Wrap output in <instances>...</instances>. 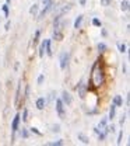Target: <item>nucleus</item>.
Wrapping results in <instances>:
<instances>
[{"instance_id":"obj_1","label":"nucleus","mask_w":130,"mask_h":146,"mask_svg":"<svg viewBox=\"0 0 130 146\" xmlns=\"http://www.w3.org/2000/svg\"><path fill=\"white\" fill-rule=\"evenodd\" d=\"M108 83V73H106V65H105V58L102 55H98L91 65L90 76L87 80V87L88 93H98L101 91Z\"/></svg>"},{"instance_id":"obj_2","label":"nucleus","mask_w":130,"mask_h":146,"mask_svg":"<svg viewBox=\"0 0 130 146\" xmlns=\"http://www.w3.org/2000/svg\"><path fill=\"white\" fill-rule=\"evenodd\" d=\"M20 125H21V118H20V111H17L11 119V124H10V128H11V136H10V143L14 145L16 143V139H17V131H18Z\"/></svg>"},{"instance_id":"obj_3","label":"nucleus","mask_w":130,"mask_h":146,"mask_svg":"<svg viewBox=\"0 0 130 146\" xmlns=\"http://www.w3.org/2000/svg\"><path fill=\"white\" fill-rule=\"evenodd\" d=\"M70 62H72V52L70 51H63L59 55V68L60 70H69L70 68Z\"/></svg>"},{"instance_id":"obj_4","label":"nucleus","mask_w":130,"mask_h":146,"mask_svg":"<svg viewBox=\"0 0 130 146\" xmlns=\"http://www.w3.org/2000/svg\"><path fill=\"white\" fill-rule=\"evenodd\" d=\"M74 89L77 91V94H78V97L84 101L87 98V96H88V87H87V82H85L84 77H81L78 80V83H77V86H76Z\"/></svg>"},{"instance_id":"obj_5","label":"nucleus","mask_w":130,"mask_h":146,"mask_svg":"<svg viewBox=\"0 0 130 146\" xmlns=\"http://www.w3.org/2000/svg\"><path fill=\"white\" fill-rule=\"evenodd\" d=\"M53 106H55V111H56V114H57V117H59L62 121L66 119V106L63 104V101L60 100V97H56Z\"/></svg>"},{"instance_id":"obj_6","label":"nucleus","mask_w":130,"mask_h":146,"mask_svg":"<svg viewBox=\"0 0 130 146\" xmlns=\"http://www.w3.org/2000/svg\"><path fill=\"white\" fill-rule=\"evenodd\" d=\"M21 93H22V80L20 79L16 87V96H14V107L17 110H21L22 104H21Z\"/></svg>"},{"instance_id":"obj_7","label":"nucleus","mask_w":130,"mask_h":146,"mask_svg":"<svg viewBox=\"0 0 130 146\" xmlns=\"http://www.w3.org/2000/svg\"><path fill=\"white\" fill-rule=\"evenodd\" d=\"M60 100L63 101V104L66 106V107H70L72 104H73V96H72V93L67 90H63L60 93Z\"/></svg>"},{"instance_id":"obj_8","label":"nucleus","mask_w":130,"mask_h":146,"mask_svg":"<svg viewBox=\"0 0 130 146\" xmlns=\"http://www.w3.org/2000/svg\"><path fill=\"white\" fill-rule=\"evenodd\" d=\"M30 96H31V84H30V83H25V84H24V90L21 93V104H22V106H24L25 101L30 98Z\"/></svg>"},{"instance_id":"obj_9","label":"nucleus","mask_w":130,"mask_h":146,"mask_svg":"<svg viewBox=\"0 0 130 146\" xmlns=\"http://www.w3.org/2000/svg\"><path fill=\"white\" fill-rule=\"evenodd\" d=\"M43 44H45V56H48V58H52V56H53V49H52V39H51V38H45V39H43Z\"/></svg>"},{"instance_id":"obj_10","label":"nucleus","mask_w":130,"mask_h":146,"mask_svg":"<svg viewBox=\"0 0 130 146\" xmlns=\"http://www.w3.org/2000/svg\"><path fill=\"white\" fill-rule=\"evenodd\" d=\"M108 49H109V48H108V45H106L105 42H102V41H101V42H98V44L95 45V51H97V54L98 55L105 56V55L108 54Z\"/></svg>"},{"instance_id":"obj_11","label":"nucleus","mask_w":130,"mask_h":146,"mask_svg":"<svg viewBox=\"0 0 130 146\" xmlns=\"http://www.w3.org/2000/svg\"><path fill=\"white\" fill-rule=\"evenodd\" d=\"M17 136H20V138H21V139H24V141L30 139V136H31L30 129H28L27 127H21V125H20L18 131H17Z\"/></svg>"},{"instance_id":"obj_12","label":"nucleus","mask_w":130,"mask_h":146,"mask_svg":"<svg viewBox=\"0 0 130 146\" xmlns=\"http://www.w3.org/2000/svg\"><path fill=\"white\" fill-rule=\"evenodd\" d=\"M35 107H37L38 111H43V110L48 107V106H46V98H45L43 96L38 97L37 100H35Z\"/></svg>"},{"instance_id":"obj_13","label":"nucleus","mask_w":130,"mask_h":146,"mask_svg":"<svg viewBox=\"0 0 130 146\" xmlns=\"http://www.w3.org/2000/svg\"><path fill=\"white\" fill-rule=\"evenodd\" d=\"M21 108H22L21 111H20L21 124H27V122H28V119H30V118H28V117H30V111H28V108H27V107H24V106H22Z\"/></svg>"},{"instance_id":"obj_14","label":"nucleus","mask_w":130,"mask_h":146,"mask_svg":"<svg viewBox=\"0 0 130 146\" xmlns=\"http://www.w3.org/2000/svg\"><path fill=\"white\" fill-rule=\"evenodd\" d=\"M83 21H84V14H78V16L74 18V21H73V28H74L76 31L81 30V27H83Z\"/></svg>"},{"instance_id":"obj_15","label":"nucleus","mask_w":130,"mask_h":146,"mask_svg":"<svg viewBox=\"0 0 130 146\" xmlns=\"http://www.w3.org/2000/svg\"><path fill=\"white\" fill-rule=\"evenodd\" d=\"M39 10H41V6H39V3L38 1H35L31 7H30V10H28V13H30V16L34 18H37L38 13H39Z\"/></svg>"},{"instance_id":"obj_16","label":"nucleus","mask_w":130,"mask_h":146,"mask_svg":"<svg viewBox=\"0 0 130 146\" xmlns=\"http://www.w3.org/2000/svg\"><path fill=\"white\" fill-rule=\"evenodd\" d=\"M41 35H42V30H41V28H38V30L34 31L32 39H31V42H32L34 46H38V44H39V41H41Z\"/></svg>"},{"instance_id":"obj_17","label":"nucleus","mask_w":130,"mask_h":146,"mask_svg":"<svg viewBox=\"0 0 130 146\" xmlns=\"http://www.w3.org/2000/svg\"><path fill=\"white\" fill-rule=\"evenodd\" d=\"M112 104H115L116 108H123V97H122L120 94L113 96V98H112Z\"/></svg>"},{"instance_id":"obj_18","label":"nucleus","mask_w":130,"mask_h":146,"mask_svg":"<svg viewBox=\"0 0 130 146\" xmlns=\"http://www.w3.org/2000/svg\"><path fill=\"white\" fill-rule=\"evenodd\" d=\"M56 97H57V94H56L55 90L49 91V94H48V96H45V98H46V106H52V104L55 103Z\"/></svg>"},{"instance_id":"obj_19","label":"nucleus","mask_w":130,"mask_h":146,"mask_svg":"<svg viewBox=\"0 0 130 146\" xmlns=\"http://www.w3.org/2000/svg\"><path fill=\"white\" fill-rule=\"evenodd\" d=\"M116 106H115V104H112L111 103V106H109V111H108V115H106V117H108V121H113V119H115V118H116Z\"/></svg>"},{"instance_id":"obj_20","label":"nucleus","mask_w":130,"mask_h":146,"mask_svg":"<svg viewBox=\"0 0 130 146\" xmlns=\"http://www.w3.org/2000/svg\"><path fill=\"white\" fill-rule=\"evenodd\" d=\"M77 139H78L83 145H90V142H91L90 138H88V135H85L84 132H78V133H77Z\"/></svg>"},{"instance_id":"obj_21","label":"nucleus","mask_w":130,"mask_h":146,"mask_svg":"<svg viewBox=\"0 0 130 146\" xmlns=\"http://www.w3.org/2000/svg\"><path fill=\"white\" fill-rule=\"evenodd\" d=\"M52 41H56V42H60L64 39V33L63 31H52Z\"/></svg>"},{"instance_id":"obj_22","label":"nucleus","mask_w":130,"mask_h":146,"mask_svg":"<svg viewBox=\"0 0 130 146\" xmlns=\"http://www.w3.org/2000/svg\"><path fill=\"white\" fill-rule=\"evenodd\" d=\"M119 6H120L119 9H120L122 13H129V10H130V1L129 0H122Z\"/></svg>"},{"instance_id":"obj_23","label":"nucleus","mask_w":130,"mask_h":146,"mask_svg":"<svg viewBox=\"0 0 130 146\" xmlns=\"http://www.w3.org/2000/svg\"><path fill=\"white\" fill-rule=\"evenodd\" d=\"M38 56H39V59L45 58V44H43V39L41 41V44H38Z\"/></svg>"},{"instance_id":"obj_24","label":"nucleus","mask_w":130,"mask_h":146,"mask_svg":"<svg viewBox=\"0 0 130 146\" xmlns=\"http://www.w3.org/2000/svg\"><path fill=\"white\" fill-rule=\"evenodd\" d=\"M0 10L3 11V14H4V18H6V20H7V18L10 17V4H7V3L1 4Z\"/></svg>"},{"instance_id":"obj_25","label":"nucleus","mask_w":130,"mask_h":146,"mask_svg":"<svg viewBox=\"0 0 130 146\" xmlns=\"http://www.w3.org/2000/svg\"><path fill=\"white\" fill-rule=\"evenodd\" d=\"M108 122H109V121H108V117H106V115H105V117H101V119L98 121V125H97V127L104 129V128L108 125Z\"/></svg>"},{"instance_id":"obj_26","label":"nucleus","mask_w":130,"mask_h":146,"mask_svg":"<svg viewBox=\"0 0 130 146\" xmlns=\"http://www.w3.org/2000/svg\"><path fill=\"white\" fill-rule=\"evenodd\" d=\"M106 138H108V135L104 132V129H101V132L97 135V139H98V142H99V143H104V142L106 141Z\"/></svg>"},{"instance_id":"obj_27","label":"nucleus","mask_w":130,"mask_h":146,"mask_svg":"<svg viewBox=\"0 0 130 146\" xmlns=\"http://www.w3.org/2000/svg\"><path fill=\"white\" fill-rule=\"evenodd\" d=\"M99 4L104 9H111L113 7V0H99Z\"/></svg>"},{"instance_id":"obj_28","label":"nucleus","mask_w":130,"mask_h":146,"mask_svg":"<svg viewBox=\"0 0 130 146\" xmlns=\"http://www.w3.org/2000/svg\"><path fill=\"white\" fill-rule=\"evenodd\" d=\"M91 25L93 27H95V28H101L104 24H102V21H101V18L98 17H93V20H91Z\"/></svg>"},{"instance_id":"obj_29","label":"nucleus","mask_w":130,"mask_h":146,"mask_svg":"<svg viewBox=\"0 0 130 146\" xmlns=\"http://www.w3.org/2000/svg\"><path fill=\"white\" fill-rule=\"evenodd\" d=\"M49 131H51L52 133H60V132H62V127H60V124H52V125L49 127Z\"/></svg>"},{"instance_id":"obj_30","label":"nucleus","mask_w":130,"mask_h":146,"mask_svg":"<svg viewBox=\"0 0 130 146\" xmlns=\"http://www.w3.org/2000/svg\"><path fill=\"white\" fill-rule=\"evenodd\" d=\"M118 49L120 54H127V45L125 42H118Z\"/></svg>"},{"instance_id":"obj_31","label":"nucleus","mask_w":130,"mask_h":146,"mask_svg":"<svg viewBox=\"0 0 130 146\" xmlns=\"http://www.w3.org/2000/svg\"><path fill=\"white\" fill-rule=\"evenodd\" d=\"M28 129H30V133H31V135H37V136H39V138L43 136V133H42L37 127H31V128H28Z\"/></svg>"},{"instance_id":"obj_32","label":"nucleus","mask_w":130,"mask_h":146,"mask_svg":"<svg viewBox=\"0 0 130 146\" xmlns=\"http://www.w3.org/2000/svg\"><path fill=\"white\" fill-rule=\"evenodd\" d=\"M45 145L46 146H63L64 145V141L63 139H56L53 142H46Z\"/></svg>"},{"instance_id":"obj_33","label":"nucleus","mask_w":130,"mask_h":146,"mask_svg":"<svg viewBox=\"0 0 130 146\" xmlns=\"http://www.w3.org/2000/svg\"><path fill=\"white\" fill-rule=\"evenodd\" d=\"M126 121H127V112H123V114L120 115V118H119V127L123 128L125 124H126Z\"/></svg>"},{"instance_id":"obj_34","label":"nucleus","mask_w":130,"mask_h":146,"mask_svg":"<svg viewBox=\"0 0 130 146\" xmlns=\"http://www.w3.org/2000/svg\"><path fill=\"white\" fill-rule=\"evenodd\" d=\"M45 79H46L45 73H41V74H38V77H37V84H38V86H42V84L45 83Z\"/></svg>"},{"instance_id":"obj_35","label":"nucleus","mask_w":130,"mask_h":146,"mask_svg":"<svg viewBox=\"0 0 130 146\" xmlns=\"http://www.w3.org/2000/svg\"><path fill=\"white\" fill-rule=\"evenodd\" d=\"M122 139H123V128L119 131L118 133V139H116V145H122Z\"/></svg>"},{"instance_id":"obj_36","label":"nucleus","mask_w":130,"mask_h":146,"mask_svg":"<svg viewBox=\"0 0 130 146\" xmlns=\"http://www.w3.org/2000/svg\"><path fill=\"white\" fill-rule=\"evenodd\" d=\"M10 30H11V21H10V18H7L6 20V24H4V31L9 33Z\"/></svg>"},{"instance_id":"obj_37","label":"nucleus","mask_w":130,"mask_h":146,"mask_svg":"<svg viewBox=\"0 0 130 146\" xmlns=\"http://www.w3.org/2000/svg\"><path fill=\"white\" fill-rule=\"evenodd\" d=\"M99 30H101V36H102V38H108V36H109V33H108V30H106V28H104V25H102V27H101Z\"/></svg>"},{"instance_id":"obj_38","label":"nucleus","mask_w":130,"mask_h":146,"mask_svg":"<svg viewBox=\"0 0 130 146\" xmlns=\"http://www.w3.org/2000/svg\"><path fill=\"white\" fill-rule=\"evenodd\" d=\"M39 1H41V4H39V6H41V7H43V6L51 4V3H52V1H55V0H39Z\"/></svg>"},{"instance_id":"obj_39","label":"nucleus","mask_w":130,"mask_h":146,"mask_svg":"<svg viewBox=\"0 0 130 146\" xmlns=\"http://www.w3.org/2000/svg\"><path fill=\"white\" fill-rule=\"evenodd\" d=\"M122 73H123V74H127V66H126L125 62L122 63Z\"/></svg>"},{"instance_id":"obj_40","label":"nucleus","mask_w":130,"mask_h":146,"mask_svg":"<svg viewBox=\"0 0 130 146\" xmlns=\"http://www.w3.org/2000/svg\"><path fill=\"white\" fill-rule=\"evenodd\" d=\"M87 1H88V0H78V4H80L81 7H85V6H87Z\"/></svg>"},{"instance_id":"obj_41","label":"nucleus","mask_w":130,"mask_h":146,"mask_svg":"<svg viewBox=\"0 0 130 146\" xmlns=\"http://www.w3.org/2000/svg\"><path fill=\"white\" fill-rule=\"evenodd\" d=\"M20 70V62H16L14 63V72H18Z\"/></svg>"},{"instance_id":"obj_42","label":"nucleus","mask_w":130,"mask_h":146,"mask_svg":"<svg viewBox=\"0 0 130 146\" xmlns=\"http://www.w3.org/2000/svg\"><path fill=\"white\" fill-rule=\"evenodd\" d=\"M129 104H130V97L129 94H126V107H129Z\"/></svg>"},{"instance_id":"obj_43","label":"nucleus","mask_w":130,"mask_h":146,"mask_svg":"<svg viewBox=\"0 0 130 146\" xmlns=\"http://www.w3.org/2000/svg\"><path fill=\"white\" fill-rule=\"evenodd\" d=\"M11 1H13V0H6V3H7V4H10Z\"/></svg>"},{"instance_id":"obj_44","label":"nucleus","mask_w":130,"mask_h":146,"mask_svg":"<svg viewBox=\"0 0 130 146\" xmlns=\"http://www.w3.org/2000/svg\"><path fill=\"white\" fill-rule=\"evenodd\" d=\"M0 90H1V83H0Z\"/></svg>"},{"instance_id":"obj_45","label":"nucleus","mask_w":130,"mask_h":146,"mask_svg":"<svg viewBox=\"0 0 130 146\" xmlns=\"http://www.w3.org/2000/svg\"><path fill=\"white\" fill-rule=\"evenodd\" d=\"M37 1H39V0H37Z\"/></svg>"}]
</instances>
